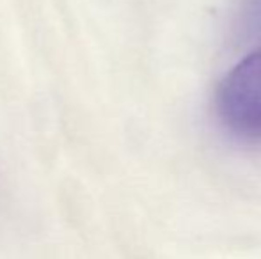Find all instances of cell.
<instances>
[{
	"instance_id": "1",
	"label": "cell",
	"mask_w": 261,
	"mask_h": 259,
	"mask_svg": "<svg viewBox=\"0 0 261 259\" xmlns=\"http://www.w3.org/2000/svg\"><path fill=\"white\" fill-rule=\"evenodd\" d=\"M215 116L231 138L249 148H261V46L220 80Z\"/></svg>"
},
{
	"instance_id": "2",
	"label": "cell",
	"mask_w": 261,
	"mask_h": 259,
	"mask_svg": "<svg viewBox=\"0 0 261 259\" xmlns=\"http://www.w3.org/2000/svg\"><path fill=\"white\" fill-rule=\"evenodd\" d=\"M233 34L237 45L261 46V0H238Z\"/></svg>"
}]
</instances>
